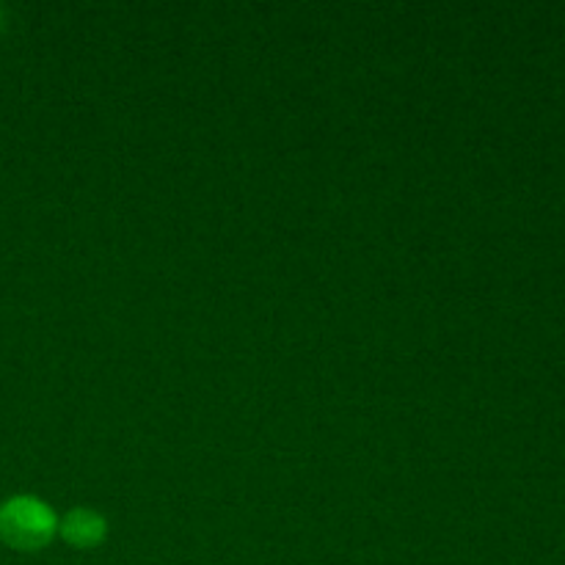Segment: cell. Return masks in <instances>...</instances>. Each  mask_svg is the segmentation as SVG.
Here are the masks:
<instances>
[{"instance_id":"1","label":"cell","mask_w":565,"mask_h":565,"mask_svg":"<svg viewBox=\"0 0 565 565\" xmlns=\"http://www.w3.org/2000/svg\"><path fill=\"white\" fill-rule=\"evenodd\" d=\"M58 533V516L44 500L17 494L0 502V541L17 552H39Z\"/></svg>"},{"instance_id":"2","label":"cell","mask_w":565,"mask_h":565,"mask_svg":"<svg viewBox=\"0 0 565 565\" xmlns=\"http://www.w3.org/2000/svg\"><path fill=\"white\" fill-rule=\"evenodd\" d=\"M58 533L75 550H97L108 539V522L92 508H72L64 519H58Z\"/></svg>"}]
</instances>
